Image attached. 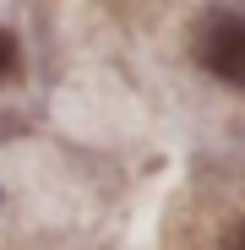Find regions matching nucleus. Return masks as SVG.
Segmentation results:
<instances>
[{
	"mask_svg": "<svg viewBox=\"0 0 245 250\" xmlns=\"http://www.w3.org/2000/svg\"><path fill=\"white\" fill-rule=\"evenodd\" d=\"M229 250H245V223H240V234H234V245H229Z\"/></svg>",
	"mask_w": 245,
	"mask_h": 250,
	"instance_id": "7ed1b4c3",
	"label": "nucleus"
},
{
	"mask_svg": "<svg viewBox=\"0 0 245 250\" xmlns=\"http://www.w3.org/2000/svg\"><path fill=\"white\" fill-rule=\"evenodd\" d=\"M11 71H17V38H11L6 27H0V82H6Z\"/></svg>",
	"mask_w": 245,
	"mask_h": 250,
	"instance_id": "f03ea898",
	"label": "nucleus"
},
{
	"mask_svg": "<svg viewBox=\"0 0 245 250\" xmlns=\"http://www.w3.org/2000/svg\"><path fill=\"white\" fill-rule=\"evenodd\" d=\"M196 60L207 65L223 87L245 93V17L223 11V17H207L196 33Z\"/></svg>",
	"mask_w": 245,
	"mask_h": 250,
	"instance_id": "f257e3e1",
	"label": "nucleus"
}]
</instances>
